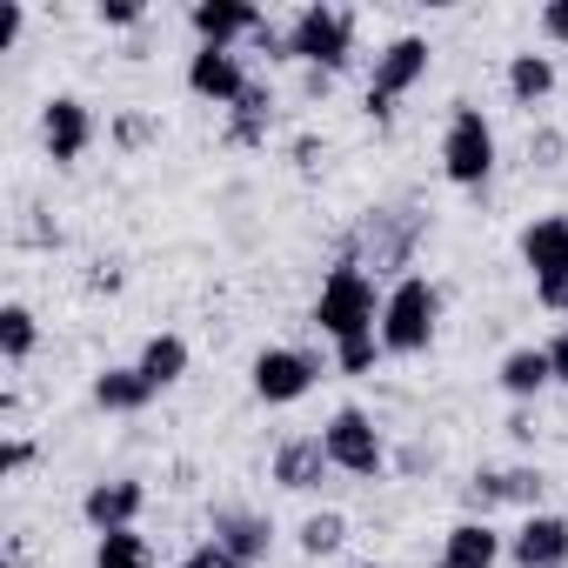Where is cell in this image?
Segmentation results:
<instances>
[{
  "label": "cell",
  "mask_w": 568,
  "mask_h": 568,
  "mask_svg": "<svg viewBox=\"0 0 568 568\" xmlns=\"http://www.w3.org/2000/svg\"><path fill=\"white\" fill-rule=\"evenodd\" d=\"M261 21L267 14L254 8V0H194V8H187V28H194L201 48H241Z\"/></svg>",
  "instance_id": "cell-13"
},
{
  "label": "cell",
  "mask_w": 568,
  "mask_h": 568,
  "mask_svg": "<svg viewBox=\"0 0 568 568\" xmlns=\"http://www.w3.org/2000/svg\"><path fill=\"white\" fill-rule=\"evenodd\" d=\"M322 448H328L335 475H355V481H382V475H388V435H382V422H375L368 408H355V402L328 415Z\"/></svg>",
  "instance_id": "cell-6"
},
{
  "label": "cell",
  "mask_w": 568,
  "mask_h": 568,
  "mask_svg": "<svg viewBox=\"0 0 568 568\" xmlns=\"http://www.w3.org/2000/svg\"><path fill=\"white\" fill-rule=\"evenodd\" d=\"M247 54L241 48H194L187 54V94L194 101H214V108H234L247 94Z\"/></svg>",
  "instance_id": "cell-10"
},
{
  "label": "cell",
  "mask_w": 568,
  "mask_h": 568,
  "mask_svg": "<svg viewBox=\"0 0 568 568\" xmlns=\"http://www.w3.org/2000/svg\"><path fill=\"white\" fill-rule=\"evenodd\" d=\"M495 161H501V148H495L488 114H481L475 101H455V108H448V128H442V174H448L455 187L481 194V187L495 181Z\"/></svg>",
  "instance_id": "cell-4"
},
{
  "label": "cell",
  "mask_w": 568,
  "mask_h": 568,
  "mask_svg": "<svg viewBox=\"0 0 568 568\" xmlns=\"http://www.w3.org/2000/svg\"><path fill=\"white\" fill-rule=\"evenodd\" d=\"M495 382H501V395L508 402H521V408H535L548 388H555V368H548V348H508L501 355V368H495Z\"/></svg>",
  "instance_id": "cell-18"
},
{
  "label": "cell",
  "mask_w": 568,
  "mask_h": 568,
  "mask_svg": "<svg viewBox=\"0 0 568 568\" xmlns=\"http://www.w3.org/2000/svg\"><path fill=\"white\" fill-rule=\"evenodd\" d=\"M328 88H335V74H322V68H302V94H308V101H328Z\"/></svg>",
  "instance_id": "cell-42"
},
{
  "label": "cell",
  "mask_w": 568,
  "mask_h": 568,
  "mask_svg": "<svg viewBox=\"0 0 568 568\" xmlns=\"http://www.w3.org/2000/svg\"><path fill=\"white\" fill-rule=\"evenodd\" d=\"M541 34L555 48H568V0H548V8H541Z\"/></svg>",
  "instance_id": "cell-38"
},
{
  "label": "cell",
  "mask_w": 568,
  "mask_h": 568,
  "mask_svg": "<svg viewBox=\"0 0 568 568\" xmlns=\"http://www.w3.org/2000/svg\"><path fill=\"white\" fill-rule=\"evenodd\" d=\"M515 254H521V267H528L535 281L561 274V267H568V214H535V221L515 234Z\"/></svg>",
  "instance_id": "cell-16"
},
{
  "label": "cell",
  "mask_w": 568,
  "mask_h": 568,
  "mask_svg": "<svg viewBox=\"0 0 568 568\" xmlns=\"http://www.w3.org/2000/svg\"><path fill=\"white\" fill-rule=\"evenodd\" d=\"M335 475L322 435H288L274 448V488H288V495H322V481Z\"/></svg>",
  "instance_id": "cell-15"
},
{
  "label": "cell",
  "mask_w": 568,
  "mask_h": 568,
  "mask_svg": "<svg viewBox=\"0 0 568 568\" xmlns=\"http://www.w3.org/2000/svg\"><path fill=\"white\" fill-rule=\"evenodd\" d=\"M288 61H295V68L342 74V68L355 61V8H328V0L302 8V14L288 21Z\"/></svg>",
  "instance_id": "cell-5"
},
{
  "label": "cell",
  "mask_w": 568,
  "mask_h": 568,
  "mask_svg": "<svg viewBox=\"0 0 568 568\" xmlns=\"http://www.w3.org/2000/svg\"><path fill=\"white\" fill-rule=\"evenodd\" d=\"M181 568H241V561H234V555H227V548L207 535V541H194V548L181 555Z\"/></svg>",
  "instance_id": "cell-35"
},
{
  "label": "cell",
  "mask_w": 568,
  "mask_h": 568,
  "mask_svg": "<svg viewBox=\"0 0 568 568\" xmlns=\"http://www.w3.org/2000/svg\"><path fill=\"white\" fill-rule=\"evenodd\" d=\"M442 455H435V442H408L402 448V475H422V468H435Z\"/></svg>",
  "instance_id": "cell-39"
},
{
  "label": "cell",
  "mask_w": 568,
  "mask_h": 568,
  "mask_svg": "<svg viewBox=\"0 0 568 568\" xmlns=\"http://www.w3.org/2000/svg\"><path fill=\"white\" fill-rule=\"evenodd\" d=\"M108 141H114L121 154H141V148H154V141H161V121H154L148 108H121V114L108 121Z\"/></svg>",
  "instance_id": "cell-26"
},
{
  "label": "cell",
  "mask_w": 568,
  "mask_h": 568,
  "mask_svg": "<svg viewBox=\"0 0 568 568\" xmlns=\"http://www.w3.org/2000/svg\"><path fill=\"white\" fill-rule=\"evenodd\" d=\"M94 568H154V541H148L141 528L94 535Z\"/></svg>",
  "instance_id": "cell-24"
},
{
  "label": "cell",
  "mask_w": 568,
  "mask_h": 568,
  "mask_svg": "<svg viewBox=\"0 0 568 568\" xmlns=\"http://www.w3.org/2000/svg\"><path fill=\"white\" fill-rule=\"evenodd\" d=\"M501 81H508V101L515 108H541L555 94V54H535V48L528 54H508V74Z\"/></svg>",
  "instance_id": "cell-21"
},
{
  "label": "cell",
  "mask_w": 568,
  "mask_h": 568,
  "mask_svg": "<svg viewBox=\"0 0 568 568\" xmlns=\"http://www.w3.org/2000/svg\"><path fill=\"white\" fill-rule=\"evenodd\" d=\"M355 568H382V561H355Z\"/></svg>",
  "instance_id": "cell-43"
},
{
  "label": "cell",
  "mask_w": 568,
  "mask_h": 568,
  "mask_svg": "<svg viewBox=\"0 0 568 568\" xmlns=\"http://www.w3.org/2000/svg\"><path fill=\"white\" fill-rule=\"evenodd\" d=\"M508 561L515 568H568V521L548 508L521 515V528L508 535Z\"/></svg>",
  "instance_id": "cell-14"
},
{
  "label": "cell",
  "mask_w": 568,
  "mask_h": 568,
  "mask_svg": "<svg viewBox=\"0 0 568 568\" xmlns=\"http://www.w3.org/2000/svg\"><path fill=\"white\" fill-rule=\"evenodd\" d=\"M141 508H148V481H134V475H108V481H94V488L81 495V521H88L94 535L134 528Z\"/></svg>",
  "instance_id": "cell-12"
},
{
  "label": "cell",
  "mask_w": 568,
  "mask_h": 568,
  "mask_svg": "<svg viewBox=\"0 0 568 568\" xmlns=\"http://www.w3.org/2000/svg\"><path fill=\"white\" fill-rule=\"evenodd\" d=\"M274 128V88L267 81H247V94L227 108V148H261Z\"/></svg>",
  "instance_id": "cell-19"
},
{
  "label": "cell",
  "mask_w": 568,
  "mask_h": 568,
  "mask_svg": "<svg viewBox=\"0 0 568 568\" xmlns=\"http://www.w3.org/2000/svg\"><path fill=\"white\" fill-rule=\"evenodd\" d=\"M548 368H555V388H568V328L548 342Z\"/></svg>",
  "instance_id": "cell-41"
},
{
  "label": "cell",
  "mask_w": 568,
  "mask_h": 568,
  "mask_svg": "<svg viewBox=\"0 0 568 568\" xmlns=\"http://www.w3.org/2000/svg\"><path fill=\"white\" fill-rule=\"evenodd\" d=\"M462 508H468V521H488L501 508V468H475L462 481Z\"/></svg>",
  "instance_id": "cell-28"
},
{
  "label": "cell",
  "mask_w": 568,
  "mask_h": 568,
  "mask_svg": "<svg viewBox=\"0 0 568 568\" xmlns=\"http://www.w3.org/2000/svg\"><path fill=\"white\" fill-rule=\"evenodd\" d=\"M81 288H88V295H121V288H128V261H114V254H108V261H88V281H81Z\"/></svg>",
  "instance_id": "cell-32"
},
{
  "label": "cell",
  "mask_w": 568,
  "mask_h": 568,
  "mask_svg": "<svg viewBox=\"0 0 568 568\" xmlns=\"http://www.w3.org/2000/svg\"><path fill=\"white\" fill-rule=\"evenodd\" d=\"M428 61H435V48H428L422 34H395V41L375 54V74H368V121H375V128H388V121H395V101L428 81Z\"/></svg>",
  "instance_id": "cell-7"
},
{
  "label": "cell",
  "mask_w": 568,
  "mask_h": 568,
  "mask_svg": "<svg viewBox=\"0 0 568 568\" xmlns=\"http://www.w3.org/2000/svg\"><path fill=\"white\" fill-rule=\"evenodd\" d=\"M187 362H194V355H187V342H181V335H148L134 368H141V375L154 382V395H161V388H174V382L187 375Z\"/></svg>",
  "instance_id": "cell-22"
},
{
  "label": "cell",
  "mask_w": 568,
  "mask_h": 568,
  "mask_svg": "<svg viewBox=\"0 0 568 568\" xmlns=\"http://www.w3.org/2000/svg\"><path fill=\"white\" fill-rule=\"evenodd\" d=\"M388 348H382V335H355V342H335V375H375V362H382Z\"/></svg>",
  "instance_id": "cell-29"
},
{
  "label": "cell",
  "mask_w": 568,
  "mask_h": 568,
  "mask_svg": "<svg viewBox=\"0 0 568 568\" xmlns=\"http://www.w3.org/2000/svg\"><path fill=\"white\" fill-rule=\"evenodd\" d=\"M295 541H302L308 561H322V555H335V548L348 541V515H342V508H315V515L295 528Z\"/></svg>",
  "instance_id": "cell-25"
},
{
  "label": "cell",
  "mask_w": 568,
  "mask_h": 568,
  "mask_svg": "<svg viewBox=\"0 0 568 568\" xmlns=\"http://www.w3.org/2000/svg\"><path fill=\"white\" fill-rule=\"evenodd\" d=\"M94 21H101V28H141V21H148V8H141V0H101Z\"/></svg>",
  "instance_id": "cell-34"
},
{
  "label": "cell",
  "mask_w": 568,
  "mask_h": 568,
  "mask_svg": "<svg viewBox=\"0 0 568 568\" xmlns=\"http://www.w3.org/2000/svg\"><path fill=\"white\" fill-rule=\"evenodd\" d=\"M41 148H48L54 168H74V161L94 148V108H88L81 94H54V101L41 108Z\"/></svg>",
  "instance_id": "cell-11"
},
{
  "label": "cell",
  "mask_w": 568,
  "mask_h": 568,
  "mask_svg": "<svg viewBox=\"0 0 568 568\" xmlns=\"http://www.w3.org/2000/svg\"><path fill=\"white\" fill-rule=\"evenodd\" d=\"M561 161H568V134H561V128H535V134H528V168L555 174Z\"/></svg>",
  "instance_id": "cell-30"
},
{
  "label": "cell",
  "mask_w": 568,
  "mask_h": 568,
  "mask_svg": "<svg viewBox=\"0 0 568 568\" xmlns=\"http://www.w3.org/2000/svg\"><path fill=\"white\" fill-rule=\"evenodd\" d=\"M422 241H428V214H422V207H408V201H395V207H368V214L348 227V241H342V261L408 281V267H415Z\"/></svg>",
  "instance_id": "cell-1"
},
{
  "label": "cell",
  "mask_w": 568,
  "mask_h": 568,
  "mask_svg": "<svg viewBox=\"0 0 568 568\" xmlns=\"http://www.w3.org/2000/svg\"><path fill=\"white\" fill-rule=\"evenodd\" d=\"M541 501H548V475H541V468H528V462H521V468H501V508L535 515Z\"/></svg>",
  "instance_id": "cell-27"
},
{
  "label": "cell",
  "mask_w": 568,
  "mask_h": 568,
  "mask_svg": "<svg viewBox=\"0 0 568 568\" xmlns=\"http://www.w3.org/2000/svg\"><path fill=\"white\" fill-rule=\"evenodd\" d=\"M207 535H214L241 568H261V561L274 555V515H267V508L221 501V508H207Z\"/></svg>",
  "instance_id": "cell-9"
},
{
  "label": "cell",
  "mask_w": 568,
  "mask_h": 568,
  "mask_svg": "<svg viewBox=\"0 0 568 568\" xmlns=\"http://www.w3.org/2000/svg\"><path fill=\"white\" fill-rule=\"evenodd\" d=\"M435 328H442V288L428 274H408V281H395L388 288V302H382V348L388 355H428L435 348Z\"/></svg>",
  "instance_id": "cell-3"
},
{
  "label": "cell",
  "mask_w": 568,
  "mask_h": 568,
  "mask_svg": "<svg viewBox=\"0 0 568 568\" xmlns=\"http://www.w3.org/2000/svg\"><path fill=\"white\" fill-rule=\"evenodd\" d=\"M508 555V541L495 535V521H455L448 535H442V555H435V568H495Z\"/></svg>",
  "instance_id": "cell-17"
},
{
  "label": "cell",
  "mask_w": 568,
  "mask_h": 568,
  "mask_svg": "<svg viewBox=\"0 0 568 568\" xmlns=\"http://www.w3.org/2000/svg\"><path fill=\"white\" fill-rule=\"evenodd\" d=\"M535 435H541V428H535V408H521V402H515V415H508V442H521V448H528Z\"/></svg>",
  "instance_id": "cell-40"
},
{
  "label": "cell",
  "mask_w": 568,
  "mask_h": 568,
  "mask_svg": "<svg viewBox=\"0 0 568 568\" xmlns=\"http://www.w3.org/2000/svg\"><path fill=\"white\" fill-rule=\"evenodd\" d=\"M148 402H154V382H148L134 362H128V368L108 362V368L94 375V408H108V415H141Z\"/></svg>",
  "instance_id": "cell-20"
},
{
  "label": "cell",
  "mask_w": 568,
  "mask_h": 568,
  "mask_svg": "<svg viewBox=\"0 0 568 568\" xmlns=\"http://www.w3.org/2000/svg\"><path fill=\"white\" fill-rule=\"evenodd\" d=\"M34 348H41L34 308H28V302H8V308H0V362H8V368H28Z\"/></svg>",
  "instance_id": "cell-23"
},
{
  "label": "cell",
  "mask_w": 568,
  "mask_h": 568,
  "mask_svg": "<svg viewBox=\"0 0 568 568\" xmlns=\"http://www.w3.org/2000/svg\"><path fill=\"white\" fill-rule=\"evenodd\" d=\"M28 468H34V442H28V435L14 428L8 442H0V475H8V481H14V475H28Z\"/></svg>",
  "instance_id": "cell-33"
},
{
  "label": "cell",
  "mask_w": 568,
  "mask_h": 568,
  "mask_svg": "<svg viewBox=\"0 0 568 568\" xmlns=\"http://www.w3.org/2000/svg\"><path fill=\"white\" fill-rule=\"evenodd\" d=\"M288 161H295L302 181H315V174H328V141H322V134H295V141H288Z\"/></svg>",
  "instance_id": "cell-31"
},
{
  "label": "cell",
  "mask_w": 568,
  "mask_h": 568,
  "mask_svg": "<svg viewBox=\"0 0 568 568\" xmlns=\"http://www.w3.org/2000/svg\"><path fill=\"white\" fill-rule=\"evenodd\" d=\"M21 28H28V8H21V0H8V8H0V54L21 41Z\"/></svg>",
  "instance_id": "cell-37"
},
{
  "label": "cell",
  "mask_w": 568,
  "mask_h": 568,
  "mask_svg": "<svg viewBox=\"0 0 568 568\" xmlns=\"http://www.w3.org/2000/svg\"><path fill=\"white\" fill-rule=\"evenodd\" d=\"M535 302H541L548 315H568V267L548 274V281H535Z\"/></svg>",
  "instance_id": "cell-36"
},
{
  "label": "cell",
  "mask_w": 568,
  "mask_h": 568,
  "mask_svg": "<svg viewBox=\"0 0 568 568\" xmlns=\"http://www.w3.org/2000/svg\"><path fill=\"white\" fill-rule=\"evenodd\" d=\"M315 375H322V355H315V348H281V342H267V348L247 362V382H254V395H261L267 408L302 402V395L315 388Z\"/></svg>",
  "instance_id": "cell-8"
},
{
  "label": "cell",
  "mask_w": 568,
  "mask_h": 568,
  "mask_svg": "<svg viewBox=\"0 0 568 568\" xmlns=\"http://www.w3.org/2000/svg\"><path fill=\"white\" fill-rule=\"evenodd\" d=\"M382 302H388V295L375 288V274L335 254V267L322 274V295H315V328H322L328 342L375 335V328H382Z\"/></svg>",
  "instance_id": "cell-2"
}]
</instances>
